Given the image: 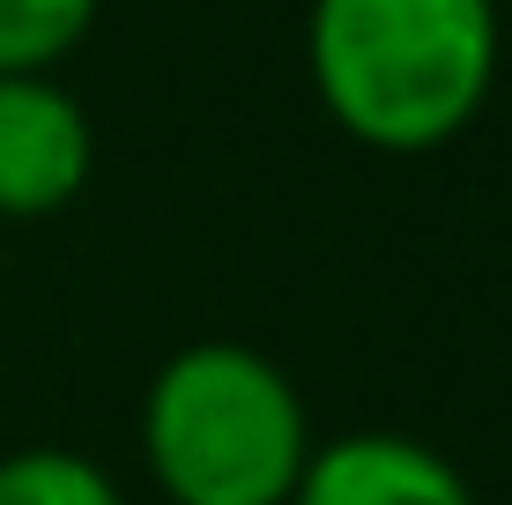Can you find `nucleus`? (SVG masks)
<instances>
[{"label": "nucleus", "mask_w": 512, "mask_h": 505, "mask_svg": "<svg viewBox=\"0 0 512 505\" xmlns=\"http://www.w3.org/2000/svg\"><path fill=\"white\" fill-rule=\"evenodd\" d=\"M0 505H127V491L75 446H15L0 454Z\"/></svg>", "instance_id": "5"}, {"label": "nucleus", "mask_w": 512, "mask_h": 505, "mask_svg": "<svg viewBox=\"0 0 512 505\" xmlns=\"http://www.w3.org/2000/svg\"><path fill=\"white\" fill-rule=\"evenodd\" d=\"M498 0H312L305 75L357 149L431 156L483 119L498 90Z\"/></svg>", "instance_id": "1"}, {"label": "nucleus", "mask_w": 512, "mask_h": 505, "mask_svg": "<svg viewBox=\"0 0 512 505\" xmlns=\"http://www.w3.org/2000/svg\"><path fill=\"white\" fill-rule=\"evenodd\" d=\"M104 0H0V75H52L97 30Z\"/></svg>", "instance_id": "6"}, {"label": "nucleus", "mask_w": 512, "mask_h": 505, "mask_svg": "<svg viewBox=\"0 0 512 505\" xmlns=\"http://www.w3.org/2000/svg\"><path fill=\"white\" fill-rule=\"evenodd\" d=\"M312 409L253 342H186L141 394V468L164 505H290Z\"/></svg>", "instance_id": "2"}, {"label": "nucleus", "mask_w": 512, "mask_h": 505, "mask_svg": "<svg viewBox=\"0 0 512 505\" xmlns=\"http://www.w3.org/2000/svg\"><path fill=\"white\" fill-rule=\"evenodd\" d=\"M498 8H505V0H498Z\"/></svg>", "instance_id": "7"}, {"label": "nucleus", "mask_w": 512, "mask_h": 505, "mask_svg": "<svg viewBox=\"0 0 512 505\" xmlns=\"http://www.w3.org/2000/svg\"><path fill=\"white\" fill-rule=\"evenodd\" d=\"M290 505H475V483L409 431H342L312 439Z\"/></svg>", "instance_id": "4"}, {"label": "nucleus", "mask_w": 512, "mask_h": 505, "mask_svg": "<svg viewBox=\"0 0 512 505\" xmlns=\"http://www.w3.org/2000/svg\"><path fill=\"white\" fill-rule=\"evenodd\" d=\"M97 171L90 104L60 75H0V216L45 223L82 201Z\"/></svg>", "instance_id": "3"}]
</instances>
